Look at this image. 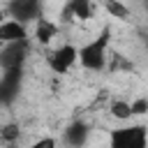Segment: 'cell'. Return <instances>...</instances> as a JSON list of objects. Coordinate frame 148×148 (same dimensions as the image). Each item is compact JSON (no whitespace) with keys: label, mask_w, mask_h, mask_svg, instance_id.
I'll return each instance as SVG.
<instances>
[{"label":"cell","mask_w":148,"mask_h":148,"mask_svg":"<svg viewBox=\"0 0 148 148\" xmlns=\"http://www.w3.org/2000/svg\"><path fill=\"white\" fill-rule=\"evenodd\" d=\"M109 44H111V25H104L92 42H88V44H83V46L79 49L76 62H79L83 69H88V72H99V69H104L106 56H109Z\"/></svg>","instance_id":"1"},{"label":"cell","mask_w":148,"mask_h":148,"mask_svg":"<svg viewBox=\"0 0 148 148\" xmlns=\"http://www.w3.org/2000/svg\"><path fill=\"white\" fill-rule=\"evenodd\" d=\"M109 148H148V130L143 123L123 125L109 132Z\"/></svg>","instance_id":"2"},{"label":"cell","mask_w":148,"mask_h":148,"mask_svg":"<svg viewBox=\"0 0 148 148\" xmlns=\"http://www.w3.org/2000/svg\"><path fill=\"white\" fill-rule=\"evenodd\" d=\"M76 56H79V46L74 44H60L56 49H49L44 60L49 65V69L53 74H67L74 65H76Z\"/></svg>","instance_id":"3"},{"label":"cell","mask_w":148,"mask_h":148,"mask_svg":"<svg viewBox=\"0 0 148 148\" xmlns=\"http://www.w3.org/2000/svg\"><path fill=\"white\" fill-rule=\"evenodd\" d=\"M2 9H5L7 18L18 21V23H23V25L30 23V21L42 18V2H37V0H12V2H7Z\"/></svg>","instance_id":"4"},{"label":"cell","mask_w":148,"mask_h":148,"mask_svg":"<svg viewBox=\"0 0 148 148\" xmlns=\"http://www.w3.org/2000/svg\"><path fill=\"white\" fill-rule=\"evenodd\" d=\"M28 49H30V42H16V44H7L0 49V69L7 72V69H21L25 58H28Z\"/></svg>","instance_id":"5"},{"label":"cell","mask_w":148,"mask_h":148,"mask_svg":"<svg viewBox=\"0 0 148 148\" xmlns=\"http://www.w3.org/2000/svg\"><path fill=\"white\" fill-rule=\"evenodd\" d=\"M21 81H23V67L2 72V76H0V106H7L18 97Z\"/></svg>","instance_id":"6"},{"label":"cell","mask_w":148,"mask_h":148,"mask_svg":"<svg viewBox=\"0 0 148 148\" xmlns=\"http://www.w3.org/2000/svg\"><path fill=\"white\" fill-rule=\"evenodd\" d=\"M28 39V28L18 21H12L7 18L2 25H0V44L7 46V44H16V42H25Z\"/></svg>","instance_id":"7"},{"label":"cell","mask_w":148,"mask_h":148,"mask_svg":"<svg viewBox=\"0 0 148 148\" xmlns=\"http://www.w3.org/2000/svg\"><path fill=\"white\" fill-rule=\"evenodd\" d=\"M88 136H90V127H88L83 120L69 123L67 130H65V143H67L69 148H83L86 141H88Z\"/></svg>","instance_id":"8"},{"label":"cell","mask_w":148,"mask_h":148,"mask_svg":"<svg viewBox=\"0 0 148 148\" xmlns=\"http://www.w3.org/2000/svg\"><path fill=\"white\" fill-rule=\"evenodd\" d=\"M95 14V5L92 2H88V0H72V2H67V7H65V18H69V16H74V18H90Z\"/></svg>","instance_id":"9"},{"label":"cell","mask_w":148,"mask_h":148,"mask_svg":"<svg viewBox=\"0 0 148 148\" xmlns=\"http://www.w3.org/2000/svg\"><path fill=\"white\" fill-rule=\"evenodd\" d=\"M35 23H37V25H35V39H37L39 44H44V46H46V44L58 35V25H56L53 21L44 18V16H42V18H37Z\"/></svg>","instance_id":"10"},{"label":"cell","mask_w":148,"mask_h":148,"mask_svg":"<svg viewBox=\"0 0 148 148\" xmlns=\"http://www.w3.org/2000/svg\"><path fill=\"white\" fill-rule=\"evenodd\" d=\"M104 12L111 16V18H120V21H130V9L127 5H123L120 0H104L102 2Z\"/></svg>","instance_id":"11"},{"label":"cell","mask_w":148,"mask_h":148,"mask_svg":"<svg viewBox=\"0 0 148 148\" xmlns=\"http://www.w3.org/2000/svg\"><path fill=\"white\" fill-rule=\"evenodd\" d=\"M109 111H111V116H113L116 120H130V118H132L130 102H125V99H116V102H111Z\"/></svg>","instance_id":"12"},{"label":"cell","mask_w":148,"mask_h":148,"mask_svg":"<svg viewBox=\"0 0 148 148\" xmlns=\"http://www.w3.org/2000/svg\"><path fill=\"white\" fill-rule=\"evenodd\" d=\"M0 139L7 141V143H14L18 139V125H5V127H0Z\"/></svg>","instance_id":"13"},{"label":"cell","mask_w":148,"mask_h":148,"mask_svg":"<svg viewBox=\"0 0 148 148\" xmlns=\"http://www.w3.org/2000/svg\"><path fill=\"white\" fill-rule=\"evenodd\" d=\"M130 109H132V116H143L148 111V99L146 97H136L134 102H130Z\"/></svg>","instance_id":"14"},{"label":"cell","mask_w":148,"mask_h":148,"mask_svg":"<svg viewBox=\"0 0 148 148\" xmlns=\"http://www.w3.org/2000/svg\"><path fill=\"white\" fill-rule=\"evenodd\" d=\"M28 148H58V141H56L53 136H42V139H37V141H32Z\"/></svg>","instance_id":"15"},{"label":"cell","mask_w":148,"mask_h":148,"mask_svg":"<svg viewBox=\"0 0 148 148\" xmlns=\"http://www.w3.org/2000/svg\"><path fill=\"white\" fill-rule=\"evenodd\" d=\"M5 21H7V14H5V9H2V7H0V25H2V23H5Z\"/></svg>","instance_id":"16"}]
</instances>
